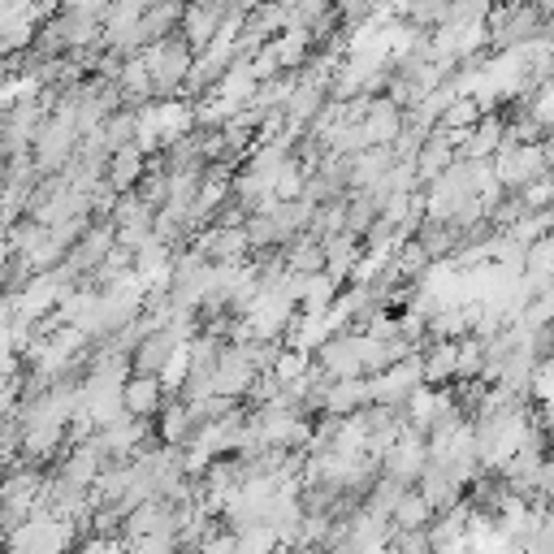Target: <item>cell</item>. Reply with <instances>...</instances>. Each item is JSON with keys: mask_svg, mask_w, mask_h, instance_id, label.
Listing matches in <instances>:
<instances>
[{"mask_svg": "<svg viewBox=\"0 0 554 554\" xmlns=\"http://www.w3.org/2000/svg\"><path fill=\"white\" fill-rule=\"evenodd\" d=\"M550 139H537V143H520V148H507V152H494L490 156V169L498 178V187L503 191H520L529 178L537 174H550Z\"/></svg>", "mask_w": 554, "mask_h": 554, "instance_id": "obj_1", "label": "cell"}, {"mask_svg": "<svg viewBox=\"0 0 554 554\" xmlns=\"http://www.w3.org/2000/svg\"><path fill=\"white\" fill-rule=\"evenodd\" d=\"M425 459H429V442H425V433H416V429H407L386 446V455H381V472L394 481H403V485H416L420 477V468H425Z\"/></svg>", "mask_w": 554, "mask_h": 554, "instance_id": "obj_2", "label": "cell"}, {"mask_svg": "<svg viewBox=\"0 0 554 554\" xmlns=\"http://www.w3.org/2000/svg\"><path fill=\"white\" fill-rule=\"evenodd\" d=\"M182 347V342L174 338V329L169 325H156L148 329L139 342H135V351H130V373H161V368L169 364V355H174Z\"/></svg>", "mask_w": 554, "mask_h": 554, "instance_id": "obj_3", "label": "cell"}, {"mask_svg": "<svg viewBox=\"0 0 554 554\" xmlns=\"http://www.w3.org/2000/svg\"><path fill=\"white\" fill-rule=\"evenodd\" d=\"M161 403H165L161 377H152V373H130V377L122 381V412L143 416V420H156Z\"/></svg>", "mask_w": 554, "mask_h": 554, "instance_id": "obj_4", "label": "cell"}, {"mask_svg": "<svg viewBox=\"0 0 554 554\" xmlns=\"http://www.w3.org/2000/svg\"><path fill=\"white\" fill-rule=\"evenodd\" d=\"M321 247H325V273L334 277V282L342 286L351 277V269H355V260L364 256V243H360V234H351V230H334V234H325L321 239Z\"/></svg>", "mask_w": 554, "mask_h": 554, "instance_id": "obj_5", "label": "cell"}, {"mask_svg": "<svg viewBox=\"0 0 554 554\" xmlns=\"http://www.w3.org/2000/svg\"><path fill=\"white\" fill-rule=\"evenodd\" d=\"M412 239L425 247L429 260H451V252L464 243V230H459L451 217H420V226H416Z\"/></svg>", "mask_w": 554, "mask_h": 554, "instance_id": "obj_6", "label": "cell"}, {"mask_svg": "<svg viewBox=\"0 0 554 554\" xmlns=\"http://www.w3.org/2000/svg\"><path fill=\"white\" fill-rule=\"evenodd\" d=\"M182 5H187V0H152V5H143L139 22H135L139 44H156V39H165L169 31H178Z\"/></svg>", "mask_w": 554, "mask_h": 554, "instance_id": "obj_7", "label": "cell"}, {"mask_svg": "<svg viewBox=\"0 0 554 554\" xmlns=\"http://www.w3.org/2000/svg\"><path fill=\"white\" fill-rule=\"evenodd\" d=\"M399 126H403V109L390 96H373L368 113L360 117V130H364L368 143H390L394 135H399Z\"/></svg>", "mask_w": 554, "mask_h": 554, "instance_id": "obj_8", "label": "cell"}, {"mask_svg": "<svg viewBox=\"0 0 554 554\" xmlns=\"http://www.w3.org/2000/svg\"><path fill=\"white\" fill-rule=\"evenodd\" d=\"M364 403H368V381L364 377H334L321 394V412H334V416H347Z\"/></svg>", "mask_w": 554, "mask_h": 554, "instance_id": "obj_9", "label": "cell"}, {"mask_svg": "<svg viewBox=\"0 0 554 554\" xmlns=\"http://www.w3.org/2000/svg\"><path fill=\"white\" fill-rule=\"evenodd\" d=\"M143 165H148V156H143L135 143H126V148L109 152V165H104V178H109L113 191H135V182L143 178Z\"/></svg>", "mask_w": 554, "mask_h": 554, "instance_id": "obj_10", "label": "cell"}, {"mask_svg": "<svg viewBox=\"0 0 554 554\" xmlns=\"http://www.w3.org/2000/svg\"><path fill=\"white\" fill-rule=\"evenodd\" d=\"M429 520H433V507L425 503V494H420L416 485H407L399 494V503L390 507V524L394 529H425Z\"/></svg>", "mask_w": 554, "mask_h": 554, "instance_id": "obj_11", "label": "cell"}, {"mask_svg": "<svg viewBox=\"0 0 554 554\" xmlns=\"http://www.w3.org/2000/svg\"><path fill=\"white\" fill-rule=\"evenodd\" d=\"M481 113H485V109H481L477 96H455V100L438 113V122H433V126H442V130H472V126L481 122Z\"/></svg>", "mask_w": 554, "mask_h": 554, "instance_id": "obj_12", "label": "cell"}, {"mask_svg": "<svg viewBox=\"0 0 554 554\" xmlns=\"http://www.w3.org/2000/svg\"><path fill=\"white\" fill-rule=\"evenodd\" d=\"M485 368V342L477 334L455 338V377H477Z\"/></svg>", "mask_w": 554, "mask_h": 554, "instance_id": "obj_13", "label": "cell"}, {"mask_svg": "<svg viewBox=\"0 0 554 554\" xmlns=\"http://www.w3.org/2000/svg\"><path fill=\"white\" fill-rule=\"evenodd\" d=\"M516 195L524 200V208H529V213H533V208H550L554 178H550V174H537V178H529V182H524V187H520Z\"/></svg>", "mask_w": 554, "mask_h": 554, "instance_id": "obj_14", "label": "cell"}, {"mask_svg": "<svg viewBox=\"0 0 554 554\" xmlns=\"http://www.w3.org/2000/svg\"><path fill=\"white\" fill-rule=\"evenodd\" d=\"M390 546L394 550H407V554H420V550H429V533L425 529H394L390 533Z\"/></svg>", "mask_w": 554, "mask_h": 554, "instance_id": "obj_15", "label": "cell"}, {"mask_svg": "<svg viewBox=\"0 0 554 554\" xmlns=\"http://www.w3.org/2000/svg\"><path fill=\"white\" fill-rule=\"evenodd\" d=\"M139 5H152V0H139Z\"/></svg>", "mask_w": 554, "mask_h": 554, "instance_id": "obj_16", "label": "cell"}]
</instances>
